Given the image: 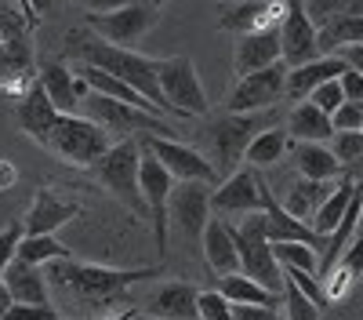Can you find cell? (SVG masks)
<instances>
[{
    "label": "cell",
    "mask_w": 363,
    "mask_h": 320,
    "mask_svg": "<svg viewBox=\"0 0 363 320\" xmlns=\"http://www.w3.org/2000/svg\"><path fill=\"white\" fill-rule=\"evenodd\" d=\"M69 55L77 62H91V66H102V70L116 73L120 80L138 87L145 99H153L164 113H174V106L164 99V87L157 77V58H145L131 48H116V44L102 40L99 33H69Z\"/></svg>",
    "instance_id": "1"
},
{
    "label": "cell",
    "mask_w": 363,
    "mask_h": 320,
    "mask_svg": "<svg viewBox=\"0 0 363 320\" xmlns=\"http://www.w3.org/2000/svg\"><path fill=\"white\" fill-rule=\"evenodd\" d=\"M44 273L51 284L73 291L84 302H116L131 284L160 277L157 270H113V266H99V262H77L73 255L44 262Z\"/></svg>",
    "instance_id": "2"
},
{
    "label": "cell",
    "mask_w": 363,
    "mask_h": 320,
    "mask_svg": "<svg viewBox=\"0 0 363 320\" xmlns=\"http://www.w3.org/2000/svg\"><path fill=\"white\" fill-rule=\"evenodd\" d=\"M95 179L120 204H128L135 215H149V204L142 197V142H135V138L113 142L95 164Z\"/></svg>",
    "instance_id": "3"
},
{
    "label": "cell",
    "mask_w": 363,
    "mask_h": 320,
    "mask_svg": "<svg viewBox=\"0 0 363 320\" xmlns=\"http://www.w3.org/2000/svg\"><path fill=\"white\" fill-rule=\"evenodd\" d=\"M109 145H113L109 128H102L99 121H91L84 113H62L44 150H51L58 160H66L73 167H95Z\"/></svg>",
    "instance_id": "4"
},
{
    "label": "cell",
    "mask_w": 363,
    "mask_h": 320,
    "mask_svg": "<svg viewBox=\"0 0 363 320\" xmlns=\"http://www.w3.org/2000/svg\"><path fill=\"white\" fill-rule=\"evenodd\" d=\"M236 237V251H240V273H247L255 280H262L269 291H284V266L277 251H272V241L265 233V208L262 211H247V219L233 226Z\"/></svg>",
    "instance_id": "5"
},
{
    "label": "cell",
    "mask_w": 363,
    "mask_h": 320,
    "mask_svg": "<svg viewBox=\"0 0 363 320\" xmlns=\"http://www.w3.org/2000/svg\"><path fill=\"white\" fill-rule=\"evenodd\" d=\"M262 131V116L258 113H225L215 124L207 128V145H211V164H215L218 179L229 175L244 164L247 142Z\"/></svg>",
    "instance_id": "6"
},
{
    "label": "cell",
    "mask_w": 363,
    "mask_h": 320,
    "mask_svg": "<svg viewBox=\"0 0 363 320\" xmlns=\"http://www.w3.org/2000/svg\"><path fill=\"white\" fill-rule=\"evenodd\" d=\"M87 26H91V33H99L102 40L116 48H131L157 26V4L128 0V4H120L113 11H87Z\"/></svg>",
    "instance_id": "7"
},
{
    "label": "cell",
    "mask_w": 363,
    "mask_h": 320,
    "mask_svg": "<svg viewBox=\"0 0 363 320\" xmlns=\"http://www.w3.org/2000/svg\"><path fill=\"white\" fill-rule=\"evenodd\" d=\"M80 113L99 121L102 128H109L113 135H128V131H149V135H167L171 128L160 121V113H149L142 106H131V102H120V99H109V95H99V92H87L80 99Z\"/></svg>",
    "instance_id": "8"
},
{
    "label": "cell",
    "mask_w": 363,
    "mask_h": 320,
    "mask_svg": "<svg viewBox=\"0 0 363 320\" xmlns=\"http://www.w3.org/2000/svg\"><path fill=\"white\" fill-rule=\"evenodd\" d=\"M157 77L164 87V99L174 106L178 116H203L207 113V95L196 77V66L189 55H171L157 58Z\"/></svg>",
    "instance_id": "9"
},
{
    "label": "cell",
    "mask_w": 363,
    "mask_h": 320,
    "mask_svg": "<svg viewBox=\"0 0 363 320\" xmlns=\"http://www.w3.org/2000/svg\"><path fill=\"white\" fill-rule=\"evenodd\" d=\"M287 70L291 66L280 58V62H272L258 73L240 77L225 99V109L229 113H262L269 106H277L280 99H287Z\"/></svg>",
    "instance_id": "10"
},
{
    "label": "cell",
    "mask_w": 363,
    "mask_h": 320,
    "mask_svg": "<svg viewBox=\"0 0 363 320\" xmlns=\"http://www.w3.org/2000/svg\"><path fill=\"white\" fill-rule=\"evenodd\" d=\"M280 44H284V62L287 66H301V62L320 58V26L309 18L306 0H284Z\"/></svg>",
    "instance_id": "11"
},
{
    "label": "cell",
    "mask_w": 363,
    "mask_h": 320,
    "mask_svg": "<svg viewBox=\"0 0 363 320\" xmlns=\"http://www.w3.org/2000/svg\"><path fill=\"white\" fill-rule=\"evenodd\" d=\"M207 219H211V182L178 179V186L167 197V222L178 226L186 241H200Z\"/></svg>",
    "instance_id": "12"
},
{
    "label": "cell",
    "mask_w": 363,
    "mask_h": 320,
    "mask_svg": "<svg viewBox=\"0 0 363 320\" xmlns=\"http://www.w3.org/2000/svg\"><path fill=\"white\" fill-rule=\"evenodd\" d=\"M174 189V175L160 164V157L153 150L142 145V197L149 204V219H153V241H157V251L164 255L167 251V197Z\"/></svg>",
    "instance_id": "13"
},
{
    "label": "cell",
    "mask_w": 363,
    "mask_h": 320,
    "mask_svg": "<svg viewBox=\"0 0 363 320\" xmlns=\"http://www.w3.org/2000/svg\"><path fill=\"white\" fill-rule=\"evenodd\" d=\"M142 145H145V150H153V153L160 157V164H164V167L174 175V179L211 182V186L218 182V171H215V164H211L200 150L186 145V142H174V138H167V135H145V138H142Z\"/></svg>",
    "instance_id": "14"
},
{
    "label": "cell",
    "mask_w": 363,
    "mask_h": 320,
    "mask_svg": "<svg viewBox=\"0 0 363 320\" xmlns=\"http://www.w3.org/2000/svg\"><path fill=\"white\" fill-rule=\"evenodd\" d=\"M211 208L222 215H247V211H262V179L258 167H236L229 179H222V186L211 193Z\"/></svg>",
    "instance_id": "15"
},
{
    "label": "cell",
    "mask_w": 363,
    "mask_h": 320,
    "mask_svg": "<svg viewBox=\"0 0 363 320\" xmlns=\"http://www.w3.org/2000/svg\"><path fill=\"white\" fill-rule=\"evenodd\" d=\"M58 116H62V109L51 102V95L44 92L40 80H33V84H29L26 92L18 95L15 121H18V128L33 138L37 145H48V138H51V131H55V124H58Z\"/></svg>",
    "instance_id": "16"
},
{
    "label": "cell",
    "mask_w": 363,
    "mask_h": 320,
    "mask_svg": "<svg viewBox=\"0 0 363 320\" xmlns=\"http://www.w3.org/2000/svg\"><path fill=\"white\" fill-rule=\"evenodd\" d=\"M284 58V44H280V26H265V29H255V33H240L236 37V48H233V70L236 77H247V73H258L272 62Z\"/></svg>",
    "instance_id": "17"
},
{
    "label": "cell",
    "mask_w": 363,
    "mask_h": 320,
    "mask_svg": "<svg viewBox=\"0 0 363 320\" xmlns=\"http://www.w3.org/2000/svg\"><path fill=\"white\" fill-rule=\"evenodd\" d=\"M284 0H233L218 11V29L225 33H255L265 26H280Z\"/></svg>",
    "instance_id": "18"
},
{
    "label": "cell",
    "mask_w": 363,
    "mask_h": 320,
    "mask_svg": "<svg viewBox=\"0 0 363 320\" xmlns=\"http://www.w3.org/2000/svg\"><path fill=\"white\" fill-rule=\"evenodd\" d=\"M37 80L44 84V92L51 95V102L62 113H80V99L91 92L87 80L77 70H69L66 62H58V58H48L37 70Z\"/></svg>",
    "instance_id": "19"
},
{
    "label": "cell",
    "mask_w": 363,
    "mask_h": 320,
    "mask_svg": "<svg viewBox=\"0 0 363 320\" xmlns=\"http://www.w3.org/2000/svg\"><path fill=\"white\" fill-rule=\"evenodd\" d=\"M349 70V62L335 51V55H320L313 62H301V66H291L287 70V99L291 102H301L313 95V87H320L323 80H335Z\"/></svg>",
    "instance_id": "20"
},
{
    "label": "cell",
    "mask_w": 363,
    "mask_h": 320,
    "mask_svg": "<svg viewBox=\"0 0 363 320\" xmlns=\"http://www.w3.org/2000/svg\"><path fill=\"white\" fill-rule=\"evenodd\" d=\"M77 215H80L77 204L62 200L55 189H37V197L29 204V211L22 215V222H26V233H55L58 226L73 222Z\"/></svg>",
    "instance_id": "21"
},
{
    "label": "cell",
    "mask_w": 363,
    "mask_h": 320,
    "mask_svg": "<svg viewBox=\"0 0 363 320\" xmlns=\"http://www.w3.org/2000/svg\"><path fill=\"white\" fill-rule=\"evenodd\" d=\"M200 248H203L207 266L215 270L218 277H222V273H236V270H240V251H236V237H233V226H229V222L207 219L203 237H200Z\"/></svg>",
    "instance_id": "22"
},
{
    "label": "cell",
    "mask_w": 363,
    "mask_h": 320,
    "mask_svg": "<svg viewBox=\"0 0 363 320\" xmlns=\"http://www.w3.org/2000/svg\"><path fill=\"white\" fill-rule=\"evenodd\" d=\"M196 299H200V291L189 287V284H182V280H171V284H160L153 291V299H149V316H164V320H193L200 316L196 309Z\"/></svg>",
    "instance_id": "23"
},
{
    "label": "cell",
    "mask_w": 363,
    "mask_h": 320,
    "mask_svg": "<svg viewBox=\"0 0 363 320\" xmlns=\"http://www.w3.org/2000/svg\"><path fill=\"white\" fill-rule=\"evenodd\" d=\"M4 284L11 287L15 302H51V299H48V284H51V280H48V273H44L40 262H29V258L15 255L11 266L4 270Z\"/></svg>",
    "instance_id": "24"
},
{
    "label": "cell",
    "mask_w": 363,
    "mask_h": 320,
    "mask_svg": "<svg viewBox=\"0 0 363 320\" xmlns=\"http://www.w3.org/2000/svg\"><path fill=\"white\" fill-rule=\"evenodd\" d=\"M287 135L294 142H327V138H335V121L313 99H301L287 113Z\"/></svg>",
    "instance_id": "25"
},
{
    "label": "cell",
    "mask_w": 363,
    "mask_h": 320,
    "mask_svg": "<svg viewBox=\"0 0 363 320\" xmlns=\"http://www.w3.org/2000/svg\"><path fill=\"white\" fill-rule=\"evenodd\" d=\"M294 164H298V175L320 179V182H330V179H338V175H345L335 150H327L323 142H298L294 145Z\"/></svg>",
    "instance_id": "26"
},
{
    "label": "cell",
    "mask_w": 363,
    "mask_h": 320,
    "mask_svg": "<svg viewBox=\"0 0 363 320\" xmlns=\"http://www.w3.org/2000/svg\"><path fill=\"white\" fill-rule=\"evenodd\" d=\"M327 193H330V182H320V179H294L291 186H287V197H284V208L291 211V215H298V219H306L309 226H313V215L320 211V204L327 200Z\"/></svg>",
    "instance_id": "27"
},
{
    "label": "cell",
    "mask_w": 363,
    "mask_h": 320,
    "mask_svg": "<svg viewBox=\"0 0 363 320\" xmlns=\"http://www.w3.org/2000/svg\"><path fill=\"white\" fill-rule=\"evenodd\" d=\"M218 291L229 302H255V306H277V291H269L262 280L247 277V273H222L218 277Z\"/></svg>",
    "instance_id": "28"
},
{
    "label": "cell",
    "mask_w": 363,
    "mask_h": 320,
    "mask_svg": "<svg viewBox=\"0 0 363 320\" xmlns=\"http://www.w3.org/2000/svg\"><path fill=\"white\" fill-rule=\"evenodd\" d=\"M345 44H363V15H335L320 26V55H335Z\"/></svg>",
    "instance_id": "29"
},
{
    "label": "cell",
    "mask_w": 363,
    "mask_h": 320,
    "mask_svg": "<svg viewBox=\"0 0 363 320\" xmlns=\"http://www.w3.org/2000/svg\"><path fill=\"white\" fill-rule=\"evenodd\" d=\"M287 145H291L287 128H265V131H258V135L247 142L244 160H247L251 167H258V171H262V167H272L277 160H284Z\"/></svg>",
    "instance_id": "30"
},
{
    "label": "cell",
    "mask_w": 363,
    "mask_h": 320,
    "mask_svg": "<svg viewBox=\"0 0 363 320\" xmlns=\"http://www.w3.org/2000/svg\"><path fill=\"white\" fill-rule=\"evenodd\" d=\"M356 189H359V182L349 175V179H342L335 189L327 193V200L320 204V211L313 215V229L320 233V237H327V233L342 222V215H345V208H349V200H352V193H356Z\"/></svg>",
    "instance_id": "31"
},
{
    "label": "cell",
    "mask_w": 363,
    "mask_h": 320,
    "mask_svg": "<svg viewBox=\"0 0 363 320\" xmlns=\"http://www.w3.org/2000/svg\"><path fill=\"white\" fill-rule=\"evenodd\" d=\"M18 255L29 258V262H51V258H66L69 248L55 241V233H26V237L18 241Z\"/></svg>",
    "instance_id": "32"
},
{
    "label": "cell",
    "mask_w": 363,
    "mask_h": 320,
    "mask_svg": "<svg viewBox=\"0 0 363 320\" xmlns=\"http://www.w3.org/2000/svg\"><path fill=\"white\" fill-rule=\"evenodd\" d=\"M272 251H277L280 266H298V270H320V251L306 241H277L272 244Z\"/></svg>",
    "instance_id": "33"
},
{
    "label": "cell",
    "mask_w": 363,
    "mask_h": 320,
    "mask_svg": "<svg viewBox=\"0 0 363 320\" xmlns=\"http://www.w3.org/2000/svg\"><path fill=\"white\" fill-rule=\"evenodd\" d=\"M284 306H287L284 316H291V320H316V316H323V309H320L287 273H284Z\"/></svg>",
    "instance_id": "34"
},
{
    "label": "cell",
    "mask_w": 363,
    "mask_h": 320,
    "mask_svg": "<svg viewBox=\"0 0 363 320\" xmlns=\"http://www.w3.org/2000/svg\"><path fill=\"white\" fill-rule=\"evenodd\" d=\"M26 237V222L22 219H15V222H8L4 229H0V280H4V270L11 266V258L18 255V241Z\"/></svg>",
    "instance_id": "35"
},
{
    "label": "cell",
    "mask_w": 363,
    "mask_h": 320,
    "mask_svg": "<svg viewBox=\"0 0 363 320\" xmlns=\"http://www.w3.org/2000/svg\"><path fill=\"white\" fill-rule=\"evenodd\" d=\"M335 157L349 171L356 160H363V131H335Z\"/></svg>",
    "instance_id": "36"
},
{
    "label": "cell",
    "mask_w": 363,
    "mask_h": 320,
    "mask_svg": "<svg viewBox=\"0 0 363 320\" xmlns=\"http://www.w3.org/2000/svg\"><path fill=\"white\" fill-rule=\"evenodd\" d=\"M196 309H200V320H229L233 316V302L222 295V291H200L196 299Z\"/></svg>",
    "instance_id": "37"
},
{
    "label": "cell",
    "mask_w": 363,
    "mask_h": 320,
    "mask_svg": "<svg viewBox=\"0 0 363 320\" xmlns=\"http://www.w3.org/2000/svg\"><path fill=\"white\" fill-rule=\"evenodd\" d=\"M323 113H335L342 102H345V87H342V77H335V80H323L320 87H313V95H309Z\"/></svg>",
    "instance_id": "38"
},
{
    "label": "cell",
    "mask_w": 363,
    "mask_h": 320,
    "mask_svg": "<svg viewBox=\"0 0 363 320\" xmlns=\"http://www.w3.org/2000/svg\"><path fill=\"white\" fill-rule=\"evenodd\" d=\"M330 121H335V131H363V106L345 99L335 113H330Z\"/></svg>",
    "instance_id": "39"
},
{
    "label": "cell",
    "mask_w": 363,
    "mask_h": 320,
    "mask_svg": "<svg viewBox=\"0 0 363 320\" xmlns=\"http://www.w3.org/2000/svg\"><path fill=\"white\" fill-rule=\"evenodd\" d=\"M58 309L51 302H15L4 320H55Z\"/></svg>",
    "instance_id": "40"
},
{
    "label": "cell",
    "mask_w": 363,
    "mask_h": 320,
    "mask_svg": "<svg viewBox=\"0 0 363 320\" xmlns=\"http://www.w3.org/2000/svg\"><path fill=\"white\" fill-rule=\"evenodd\" d=\"M306 8H309V18L316 26H323V22H330L335 15H342L349 8V0H306Z\"/></svg>",
    "instance_id": "41"
},
{
    "label": "cell",
    "mask_w": 363,
    "mask_h": 320,
    "mask_svg": "<svg viewBox=\"0 0 363 320\" xmlns=\"http://www.w3.org/2000/svg\"><path fill=\"white\" fill-rule=\"evenodd\" d=\"M233 316L236 320H272L277 306H255V302H233Z\"/></svg>",
    "instance_id": "42"
},
{
    "label": "cell",
    "mask_w": 363,
    "mask_h": 320,
    "mask_svg": "<svg viewBox=\"0 0 363 320\" xmlns=\"http://www.w3.org/2000/svg\"><path fill=\"white\" fill-rule=\"evenodd\" d=\"M342 87H345V99H349V102H359V106H363V73H359V70L349 66V70L342 73Z\"/></svg>",
    "instance_id": "43"
},
{
    "label": "cell",
    "mask_w": 363,
    "mask_h": 320,
    "mask_svg": "<svg viewBox=\"0 0 363 320\" xmlns=\"http://www.w3.org/2000/svg\"><path fill=\"white\" fill-rule=\"evenodd\" d=\"M338 55L345 58V62H349L352 70H359V73H363V44H345V48H338Z\"/></svg>",
    "instance_id": "44"
},
{
    "label": "cell",
    "mask_w": 363,
    "mask_h": 320,
    "mask_svg": "<svg viewBox=\"0 0 363 320\" xmlns=\"http://www.w3.org/2000/svg\"><path fill=\"white\" fill-rule=\"evenodd\" d=\"M77 4H80L84 11H113V8H120V4H128V0H77Z\"/></svg>",
    "instance_id": "45"
},
{
    "label": "cell",
    "mask_w": 363,
    "mask_h": 320,
    "mask_svg": "<svg viewBox=\"0 0 363 320\" xmlns=\"http://www.w3.org/2000/svg\"><path fill=\"white\" fill-rule=\"evenodd\" d=\"M51 4H55V0H29V26H37L40 15H48Z\"/></svg>",
    "instance_id": "46"
},
{
    "label": "cell",
    "mask_w": 363,
    "mask_h": 320,
    "mask_svg": "<svg viewBox=\"0 0 363 320\" xmlns=\"http://www.w3.org/2000/svg\"><path fill=\"white\" fill-rule=\"evenodd\" d=\"M15 306V295H11V287L4 284V280H0V320H4L8 316V309Z\"/></svg>",
    "instance_id": "47"
},
{
    "label": "cell",
    "mask_w": 363,
    "mask_h": 320,
    "mask_svg": "<svg viewBox=\"0 0 363 320\" xmlns=\"http://www.w3.org/2000/svg\"><path fill=\"white\" fill-rule=\"evenodd\" d=\"M349 175H352V179H356V182H363V160H356V164L349 167Z\"/></svg>",
    "instance_id": "48"
},
{
    "label": "cell",
    "mask_w": 363,
    "mask_h": 320,
    "mask_svg": "<svg viewBox=\"0 0 363 320\" xmlns=\"http://www.w3.org/2000/svg\"><path fill=\"white\" fill-rule=\"evenodd\" d=\"M345 11H349V15H363V0H349Z\"/></svg>",
    "instance_id": "49"
},
{
    "label": "cell",
    "mask_w": 363,
    "mask_h": 320,
    "mask_svg": "<svg viewBox=\"0 0 363 320\" xmlns=\"http://www.w3.org/2000/svg\"><path fill=\"white\" fill-rule=\"evenodd\" d=\"M149 4H167V0H149Z\"/></svg>",
    "instance_id": "50"
},
{
    "label": "cell",
    "mask_w": 363,
    "mask_h": 320,
    "mask_svg": "<svg viewBox=\"0 0 363 320\" xmlns=\"http://www.w3.org/2000/svg\"><path fill=\"white\" fill-rule=\"evenodd\" d=\"M359 237H363V215H359Z\"/></svg>",
    "instance_id": "51"
}]
</instances>
